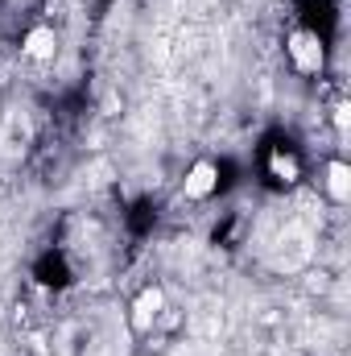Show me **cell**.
<instances>
[{
	"label": "cell",
	"mask_w": 351,
	"mask_h": 356,
	"mask_svg": "<svg viewBox=\"0 0 351 356\" xmlns=\"http://www.w3.org/2000/svg\"><path fill=\"white\" fill-rule=\"evenodd\" d=\"M285 54H289V63H293L302 75H318V71H323V42H318V33H310V29L289 33Z\"/></svg>",
	"instance_id": "6da1fadb"
},
{
	"label": "cell",
	"mask_w": 351,
	"mask_h": 356,
	"mask_svg": "<svg viewBox=\"0 0 351 356\" xmlns=\"http://www.w3.org/2000/svg\"><path fill=\"white\" fill-rule=\"evenodd\" d=\"M162 315H166V294H162L157 286H145V290L132 298L128 323H132V332H153V327L162 323Z\"/></svg>",
	"instance_id": "7a4b0ae2"
},
{
	"label": "cell",
	"mask_w": 351,
	"mask_h": 356,
	"mask_svg": "<svg viewBox=\"0 0 351 356\" xmlns=\"http://www.w3.org/2000/svg\"><path fill=\"white\" fill-rule=\"evenodd\" d=\"M215 186H219V166L207 162V158H198V162L186 170V178H182V195H186V199H211Z\"/></svg>",
	"instance_id": "3957f363"
},
{
	"label": "cell",
	"mask_w": 351,
	"mask_h": 356,
	"mask_svg": "<svg viewBox=\"0 0 351 356\" xmlns=\"http://www.w3.org/2000/svg\"><path fill=\"white\" fill-rule=\"evenodd\" d=\"M21 54L33 58V63H54V54H58V33H54L50 25H33V29L21 38Z\"/></svg>",
	"instance_id": "277c9868"
},
{
	"label": "cell",
	"mask_w": 351,
	"mask_h": 356,
	"mask_svg": "<svg viewBox=\"0 0 351 356\" xmlns=\"http://www.w3.org/2000/svg\"><path fill=\"white\" fill-rule=\"evenodd\" d=\"M327 195L335 203H348L351 199V166L348 162H331L327 166Z\"/></svg>",
	"instance_id": "5b68a950"
},
{
	"label": "cell",
	"mask_w": 351,
	"mask_h": 356,
	"mask_svg": "<svg viewBox=\"0 0 351 356\" xmlns=\"http://www.w3.org/2000/svg\"><path fill=\"white\" fill-rule=\"evenodd\" d=\"M268 170H273L277 182H298V178H302L298 158H293V154H285V149H273V154H268Z\"/></svg>",
	"instance_id": "8992f818"
}]
</instances>
